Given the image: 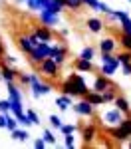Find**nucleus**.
I'll list each match as a JSON object with an SVG mask.
<instances>
[{
  "label": "nucleus",
  "instance_id": "ea45409f",
  "mask_svg": "<svg viewBox=\"0 0 131 149\" xmlns=\"http://www.w3.org/2000/svg\"><path fill=\"white\" fill-rule=\"evenodd\" d=\"M82 2H83V6H87L89 10H95V12H97L99 2H101V0H82Z\"/></svg>",
  "mask_w": 131,
  "mask_h": 149
},
{
  "label": "nucleus",
  "instance_id": "a19ab883",
  "mask_svg": "<svg viewBox=\"0 0 131 149\" xmlns=\"http://www.w3.org/2000/svg\"><path fill=\"white\" fill-rule=\"evenodd\" d=\"M26 113H28V117H30V121H32L34 125H40V115L36 113L34 109H26Z\"/></svg>",
  "mask_w": 131,
  "mask_h": 149
},
{
  "label": "nucleus",
  "instance_id": "c9c22d12",
  "mask_svg": "<svg viewBox=\"0 0 131 149\" xmlns=\"http://www.w3.org/2000/svg\"><path fill=\"white\" fill-rule=\"evenodd\" d=\"M64 137V145L66 147H76V137H73V133H66V135H62Z\"/></svg>",
  "mask_w": 131,
  "mask_h": 149
},
{
  "label": "nucleus",
  "instance_id": "4468645a",
  "mask_svg": "<svg viewBox=\"0 0 131 149\" xmlns=\"http://www.w3.org/2000/svg\"><path fill=\"white\" fill-rule=\"evenodd\" d=\"M73 68H76V72H82V74H94L95 72L91 60H83V58H76L73 60Z\"/></svg>",
  "mask_w": 131,
  "mask_h": 149
},
{
  "label": "nucleus",
  "instance_id": "4be33fe9",
  "mask_svg": "<svg viewBox=\"0 0 131 149\" xmlns=\"http://www.w3.org/2000/svg\"><path fill=\"white\" fill-rule=\"evenodd\" d=\"M10 135L14 141H20V143H26L28 139H30V133H28V127H18V129H14V131H10Z\"/></svg>",
  "mask_w": 131,
  "mask_h": 149
},
{
  "label": "nucleus",
  "instance_id": "4d7b16f0",
  "mask_svg": "<svg viewBox=\"0 0 131 149\" xmlns=\"http://www.w3.org/2000/svg\"><path fill=\"white\" fill-rule=\"evenodd\" d=\"M129 2H131V0H129Z\"/></svg>",
  "mask_w": 131,
  "mask_h": 149
},
{
  "label": "nucleus",
  "instance_id": "864d4df0",
  "mask_svg": "<svg viewBox=\"0 0 131 149\" xmlns=\"http://www.w3.org/2000/svg\"><path fill=\"white\" fill-rule=\"evenodd\" d=\"M125 145H127V147H129V149H131V139H129V141H127V143H125Z\"/></svg>",
  "mask_w": 131,
  "mask_h": 149
},
{
  "label": "nucleus",
  "instance_id": "e433bc0d",
  "mask_svg": "<svg viewBox=\"0 0 131 149\" xmlns=\"http://www.w3.org/2000/svg\"><path fill=\"white\" fill-rule=\"evenodd\" d=\"M66 8H70V10H80V8H83V2L82 0H68V2H66Z\"/></svg>",
  "mask_w": 131,
  "mask_h": 149
},
{
  "label": "nucleus",
  "instance_id": "cd10ccee",
  "mask_svg": "<svg viewBox=\"0 0 131 149\" xmlns=\"http://www.w3.org/2000/svg\"><path fill=\"white\" fill-rule=\"evenodd\" d=\"M82 127L76 125V123H64V125L60 127V133L62 135H66V133H76V131H80Z\"/></svg>",
  "mask_w": 131,
  "mask_h": 149
},
{
  "label": "nucleus",
  "instance_id": "a18cd8bd",
  "mask_svg": "<svg viewBox=\"0 0 131 149\" xmlns=\"http://www.w3.org/2000/svg\"><path fill=\"white\" fill-rule=\"evenodd\" d=\"M46 145H48V143H46V139H44V137L34 139V147H36V149H44Z\"/></svg>",
  "mask_w": 131,
  "mask_h": 149
},
{
  "label": "nucleus",
  "instance_id": "5701e85b",
  "mask_svg": "<svg viewBox=\"0 0 131 149\" xmlns=\"http://www.w3.org/2000/svg\"><path fill=\"white\" fill-rule=\"evenodd\" d=\"M113 103H115V107H117V109H119L123 115H129V113H131V105H129V102H127L123 95H117Z\"/></svg>",
  "mask_w": 131,
  "mask_h": 149
},
{
  "label": "nucleus",
  "instance_id": "20e7f679",
  "mask_svg": "<svg viewBox=\"0 0 131 149\" xmlns=\"http://www.w3.org/2000/svg\"><path fill=\"white\" fill-rule=\"evenodd\" d=\"M30 76H32L30 90H32V95H34V97H42V95H48V93L52 92V86L40 80V76H38L36 72H34V74H30Z\"/></svg>",
  "mask_w": 131,
  "mask_h": 149
},
{
  "label": "nucleus",
  "instance_id": "b1692460",
  "mask_svg": "<svg viewBox=\"0 0 131 149\" xmlns=\"http://www.w3.org/2000/svg\"><path fill=\"white\" fill-rule=\"evenodd\" d=\"M18 48L22 50L24 54H30L32 50H34V44H32V40H30V36H20L18 38Z\"/></svg>",
  "mask_w": 131,
  "mask_h": 149
},
{
  "label": "nucleus",
  "instance_id": "393cba45",
  "mask_svg": "<svg viewBox=\"0 0 131 149\" xmlns=\"http://www.w3.org/2000/svg\"><path fill=\"white\" fill-rule=\"evenodd\" d=\"M117 95H119V93H117V86L113 84L111 88H107L105 92H103V100H105V103H113Z\"/></svg>",
  "mask_w": 131,
  "mask_h": 149
},
{
  "label": "nucleus",
  "instance_id": "2eb2a0df",
  "mask_svg": "<svg viewBox=\"0 0 131 149\" xmlns=\"http://www.w3.org/2000/svg\"><path fill=\"white\" fill-rule=\"evenodd\" d=\"M0 74H2V80L6 81V84H10V81H18V70L14 68V66L2 64V68H0Z\"/></svg>",
  "mask_w": 131,
  "mask_h": 149
},
{
  "label": "nucleus",
  "instance_id": "f8f14e48",
  "mask_svg": "<svg viewBox=\"0 0 131 149\" xmlns=\"http://www.w3.org/2000/svg\"><path fill=\"white\" fill-rule=\"evenodd\" d=\"M111 86H113L111 78H109V76H105V74H99V76H97V78L94 80V88H91V90H95V92H101V93H103L107 88H111Z\"/></svg>",
  "mask_w": 131,
  "mask_h": 149
},
{
  "label": "nucleus",
  "instance_id": "473e14b6",
  "mask_svg": "<svg viewBox=\"0 0 131 149\" xmlns=\"http://www.w3.org/2000/svg\"><path fill=\"white\" fill-rule=\"evenodd\" d=\"M119 127H121V129H125V131L131 135V113L129 115H123V119H121Z\"/></svg>",
  "mask_w": 131,
  "mask_h": 149
},
{
  "label": "nucleus",
  "instance_id": "bb28decb",
  "mask_svg": "<svg viewBox=\"0 0 131 149\" xmlns=\"http://www.w3.org/2000/svg\"><path fill=\"white\" fill-rule=\"evenodd\" d=\"M10 111L16 115V117H18V115H22V113H24L22 102H18V100H10Z\"/></svg>",
  "mask_w": 131,
  "mask_h": 149
},
{
  "label": "nucleus",
  "instance_id": "79ce46f5",
  "mask_svg": "<svg viewBox=\"0 0 131 149\" xmlns=\"http://www.w3.org/2000/svg\"><path fill=\"white\" fill-rule=\"evenodd\" d=\"M0 113H10V100H0Z\"/></svg>",
  "mask_w": 131,
  "mask_h": 149
},
{
  "label": "nucleus",
  "instance_id": "a878e982",
  "mask_svg": "<svg viewBox=\"0 0 131 149\" xmlns=\"http://www.w3.org/2000/svg\"><path fill=\"white\" fill-rule=\"evenodd\" d=\"M111 22L113 20H117V22H121V20H125V18H129V14H127V10H113L109 16H107Z\"/></svg>",
  "mask_w": 131,
  "mask_h": 149
},
{
  "label": "nucleus",
  "instance_id": "09e8293b",
  "mask_svg": "<svg viewBox=\"0 0 131 149\" xmlns=\"http://www.w3.org/2000/svg\"><path fill=\"white\" fill-rule=\"evenodd\" d=\"M6 113H0V129H6Z\"/></svg>",
  "mask_w": 131,
  "mask_h": 149
},
{
  "label": "nucleus",
  "instance_id": "1a4fd4ad",
  "mask_svg": "<svg viewBox=\"0 0 131 149\" xmlns=\"http://www.w3.org/2000/svg\"><path fill=\"white\" fill-rule=\"evenodd\" d=\"M101 119L105 121L107 127H113V125H119L121 123V119H123V113L119 111L117 107H113V109H105V113L101 115Z\"/></svg>",
  "mask_w": 131,
  "mask_h": 149
},
{
  "label": "nucleus",
  "instance_id": "f257e3e1",
  "mask_svg": "<svg viewBox=\"0 0 131 149\" xmlns=\"http://www.w3.org/2000/svg\"><path fill=\"white\" fill-rule=\"evenodd\" d=\"M101 74H105V76H113V74H117V70L121 68V62H119L117 54H101Z\"/></svg>",
  "mask_w": 131,
  "mask_h": 149
},
{
  "label": "nucleus",
  "instance_id": "de8ad7c7",
  "mask_svg": "<svg viewBox=\"0 0 131 149\" xmlns=\"http://www.w3.org/2000/svg\"><path fill=\"white\" fill-rule=\"evenodd\" d=\"M121 74L123 76H131V64H123L121 66Z\"/></svg>",
  "mask_w": 131,
  "mask_h": 149
},
{
  "label": "nucleus",
  "instance_id": "9d476101",
  "mask_svg": "<svg viewBox=\"0 0 131 149\" xmlns=\"http://www.w3.org/2000/svg\"><path fill=\"white\" fill-rule=\"evenodd\" d=\"M40 22L48 28H56V26H60V14H54L48 8H44V10H40Z\"/></svg>",
  "mask_w": 131,
  "mask_h": 149
},
{
  "label": "nucleus",
  "instance_id": "2f4dec72",
  "mask_svg": "<svg viewBox=\"0 0 131 149\" xmlns=\"http://www.w3.org/2000/svg\"><path fill=\"white\" fill-rule=\"evenodd\" d=\"M117 58H119V62H121V66L123 64H131V50H121L117 54Z\"/></svg>",
  "mask_w": 131,
  "mask_h": 149
},
{
  "label": "nucleus",
  "instance_id": "37998d69",
  "mask_svg": "<svg viewBox=\"0 0 131 149\" xmlns=\"http://www.w3.org/2000/svg\"><path fill=\"white\" fill-rule=\"evenodd\" d=\"M121 32H125V34H131V18H125V20H121Z\"/></svg>",
  "mask_w": 131,
  "mask_h": 149
},
{
  "label": "nucleus",
  "instance_id": "5fc2aeb1",
  "mask_svg": "<svg viewBox=\"0 0 131 149\" xmlns=\"http://www.w3.org/2000/svg\"><path fill=\"white\" fill-rule=\"evenodd\" d=\"M16 2H22V4H26V2H28V0H16Z\"/></svg>",
  "mask_w": 131,
  "mask_h": 149
},
{
  "label": "nucleus",
  "instance_id": "4c0bfd02",
  "mask_svg": "<svg viewBox=\"0 0 131 149\" xmlns=\"http://www.w3.org/2000/svg\"><path fill=\"white\" fill-rule=\"evenodd\" d=\"M48 10H50V12H54V14H60V12L64 10V6L60 4L58 0H52V2H50V6H48Z\"/></svg>",
  "mask_w": 131,
  "mask_h": 149
},
{
  "label": "nucleus",
  "instance_id": "7c9ffc66",
  "mask_svg": "<svg viewBox=\"0 0 131 149\" xmlns=\"http://www.w3.org/2000/svg\"><path fill=\"white\" fill-rule=\"evenodd\" d=\"M42 137L46 139V143H48V145H56V143H58V139H56V135L52 133V129H44Z\"/></svg>",
  "mask_w": 131,
  "mask_h": 149
},
{
  "label": "nucleus",
  "instance_id": "dca6fc26",
  "mask_svg": "<svg viewBox=\"0 0 131 149\" xmlns=\"http://www.w3.org/2000/svg\"><path fill=\"white\" fill-rule=\"evenodd\" d=\"M85 26H87V30H89L91 34H99V32L103 30L105 22H103L101 18H87V20H85Z\"/></svg>",
  "mask_w": 131,
  "mask_h": 149
},
{
  "label": "nucleus",
  "instance_id": "a211bd4d",
  "mask_svg": "<svg viewBox=\"0 0 131 149\" xmlns=\"http://www.w3.org/2000/svg\"><path fill=\"white\" fill-rule=\"evenodd\" d=\"M6 92H8V100H18V102H22V90H20V86H18L16 81L6 84Z\"/></svg>",
  "mask_w": 131,
  "mask_h": 149
},
{
  "label": "nucleus",
  "instance_id": "603ef678",
  "mask_svg": "<svg viewBox=\"0 0 131 149\" xmlns=\"http://www.w3.org/2000/svg\"><path fill=\"white\" fill-rule=\"evenodd\" d=\"M60 4H62V6H64V8H66V2H68V0H58Z\"/></svg>",
  "mask_w": 131,
  "mask_h": 149
},
{
  "label": "nucleus",
  "instance_id": "58836bf2",
  "mask_svg": "<svg viewBox=\"0 0 131 149\" xmlns=\"http://www.w3.org/2000/svg\"><path fill=\"white\" fill-rule=\"evenodd\" d=\"M18 123H20L22 127H30V125H34V123L30 121V117H28V113H26V111H24L22 115H18Z\"/></svg>",
  "mask_w": 131,
  "mask_h": 149
},
{
  "label": "nucleus",
  "instance_id": "423d86ee",
  "mask_svg": "<svg viewBox=\"0 0 131 149\" xmlns=\"http://www.w3.org/2000/svg\"><path fill=\"white\" fill-rule=\"evenodd\" d=\"M73 111L80 115V117H87V119H89V117H94L95 107H94L89 102H87L85 97H82L78 103H73Z\"/></svg>",
  "mask_w": 131,
  "mask_h": 149
},
{
  "label": "nucleus",
  "instance_id": "49530a36",
  "mask_svg": "<svg viewBox=\"0 0 131 149\" xmlns=\"http://www.w3.org/2000/svg\"><path fill=\"white\" fill-rule=\"evenodd\" d=\"M2 60H4V64H8V66H14V64H16V58L10 56V54H4Z\"/></svg>",
  "mask_w": 131,
  "mask_h": 149
},
{
  "label": "nucleus",
  "instance_id": "ddd939ff",
  "mask_svg": "<svg viewBox=\"0 0 131 149\" xmlns=\"http://www.w3.org/2000/svg\"><path fill=\"white\" fill-rule=\"evenodd\" d=\"M97 48H99V54H115L117 42L113 38H101L97 42Z\"/></svg>",
  "mask_w": 131,
  "mask_h": 149
},
{
  "label": "nucleus",
  "instance_id": "c756f323",
  "mask_svg": "<svg viewBox=\"0 0 131 149\" xmlns=\"http://www.w3.org/2000/svg\"><path fill=\"white\" fill-rule=\"evenodd\" d=\"M119 44H121V50H131V34L121 32V36H119Z\"/></svg>",
  "mask_w": 131,
  "mask_h": 149
},
{
  "label": "nucleus",
  "instance_id": "f704fd0d",
  "mask_svg": "<svg viewBox=\"0 0 131 149\" xmlns=\"http://www.w3.org/2000/svg\"><path fill=\"white\" fill-rule=\"evenodd\" d=\"M62 125H64V123H62V117H60V115H50V127H52V129H58L60 131Z\"/></svg>",
  "mask_w": 131,
  "mask_h": 149
},
{
  "label": "nucleus",
  "instance_id": "6ab92c4d",
  "mask_svg": "<svg viewBox=\"0 0 131 149\" xmlns=\"http://www.w3.org/2000/svg\"><path fill=\"white\" fill-rule=\"evenodd\" d=\"M85 100L91 103L94 107H99V105H103V103H105L103 93H101V92H95V90H89V92H87V95H85Z\"/></svg>",
  "mask_w": 131,
  "mask_h": 149
},
{
  "label": "nucleus",
  "instance_id": "0eeeda50",
  "mask_svg": "<svg viewBox=\"0 0 131 149\" xmlns=\"http://www.w3.org/2000/svg\"><path fill=\"white\" fill-rule=\"evenodd\" d=\"M107 135L113 139V141H117V143H121V145H125L127 141L131 139V135L125 131V129H121L119 125H113V127H107Z\"/></svg>",
  "mask_w": 131,
  "mask_h": 149
},
{
  "label": "nucleus",
  "instance_id": "aec40b11",
  "mask_svg": "<svg viewBox=\"0 0 131 149\" xmlns=\"http://www.w3.org/2000/svg\"><path fill=\"white\" fill-rule=\"evenodd\" d=\"M34 32H36V36L40 38V42H52V40H54L52 28H48V26H44V24H42V26H38Z\"/></svg>",
  "mask_w": 131,
  "mask_h": 149
},
{
  "label": "nucleus",
  "instance_id": "39448f33",
  "mask_svg": "<svg viewBox=\"0 0 131 149\" xmlns=\"http://www.w3.org/2000/svg\"><path fill=\"white\" fill-rule=\"evenodd\" d=\"M80 133H82V145L83 147H89L97 139V127H95V123H87V125H83L80 129Z\"/></svg>",
  "mask_w": 131,
  "mask_h": 149
},
{
  "label": "nucleus",
  "instance_id": "f03ea898",
  "mask_svg": "<svg viewBox=\"0 0 131 149\" xmlns=\"http://www.w3.org/2000/svg\"><path fill=\"white\" fill-rule=\"evenodd\" d=\"M50 54H52V44H50V42H40V44L28 54V60H30L32 64H36V66H40Z\"/></svg>",
  "mask_w": 131,
  "mask_h": 149
},
{
  "label": "nucleus",
  "instance_id": "72a5a7b5",
  "mask_svg": "<svg viewBox=\"0 0 131 149\" xmlns=\"http://www.w3.org/2000/svg\"><path fill=\"white\" fill-rule=\"evenodd\" d=\"M30 81H32V76H30V74L18 72V84H20V86H30Z\"/></svg>",
  "mask_w": 131,
  "mask_h": 149
},
{
  "label": "nucleus",
  "instance_id": "412c9836",
  "mask_svg": "<svg viewBox=\"0 0 131 149\" xmlns=\"http://www.w3.org/2000/svg\"><path fill=\"white\" fill-rule=\"evenodd\" d=\"M60 92L66 93V95H71V97H80V90H78L70 80H66V81L60 84Z\"/></svg>",
  "mask_w": 131,
  "mask_h": 149
},
{
  "label": "nucleus",
  "instance_id": "f3484780",
  "mask_svg": "<svg viewBox=\"0 0 131 149\" xmlns=\"http://www.w3.org/2000/svg\"><path fill=\"white\" fill-rule=\"evenodd\" d=\"M71 103H73V97L71 95H66V93H60L58 97H56V105H58L60 111H68L71 107Z\"/></svg>",
  "mask_w": 131,
  "mask_h": 149
},
{
  "label": "nucleus",
  "instance_id": "c85d7f7f",
  "mask_svg": "<svg viewBox=\"0 0 131 149\" xmlns=\"http://www.w3.org/2000/svg\"><path fill=\"white\" fill-rule=\"evenodd\" d=\"M78 58H83V60H94V58H95V48L94 46H85L82 52H80V56H78Z\"/></svg>",
  "mask_w": 131,
  "mask_h": 149
},
{
  "label": "nucleus",
  "instance_id": "9b49d317",
  "mask_svg": "<svg viewBox=\"0 0 131 149\" xmlns=\"http://www.w3.org/2000/svg\"><path fill=\"white\" fill-rule=\"evenodd\" d=\"M50 56L62 66V64L68 60V46H66V44H52V54H50Z\"/></svg>",
  "mask_w": 131,
  "mask_h": 149
},
{
  "label": "nucleus",
  "instance_id": "c03bdc74",
  "mask_svg": "<svg viewBox=\"0 0 131 149\" xmlns=\"http://www.w3.org/2000/svg\"><path fill=\"white\" fill-rule=\"evenodd\" d=\"M97 12H101V14H105V16H109V14L113 12V8H111V6H107L105 2H99V8H97Z\"/></svg>",
  "mask_w": 131,
  "mask_h": 149
},
{
  "label": "nucleus",
  "instance_id": "8fccbe9b",
  "mask_svg": "<svg viewBox=\"0 0 131 149\" xmlns=\"http://www.w3.org/2000/svg\"><path fill=\"white\" fill-rule=\"evenodd\" d=\"M68 34H70V30H68V28H62V30H60V36H62V38H66Z\"/></svg>",
  "mask_w": 131,
  "mask_h": 149
},
{
  "label": "nucleus",
  "instance_id": "6e6552de",
  "mask_svg": "<svg viewBox=\"0 0 131 149\" xmlns=\"http://www.w3.org/2000/svg\"><path fill=\"white\" fill-rule=\"evenodd\" d=\"M66 80H70L71 84L80 90V97H85V95H87V92H89V90H87V84H85V78L82 76V72H78V74H73V72H71Z\"/></svg>",
  "mask_w": 131,
  "mask_h": 149
},
{
  "label": "nucleus",
  "instance_id": "7ed1b4c3",
  "mask_svg": "<svg viewBox=\"0 0 131 149\" xmlns=\"http://www.w3.org/2000/svg\"><path fill=\"white\" fill-rule=\"evenodd\" d=\"M38 68H40V74H42V76H48V78H52V80L60 78V68H62V66H60L52 56H48Z\"/></svg>",
  "mask_w": 131,
  "mask_h": 149
},
{
  "label": "nucleus",
  "instance_id": "3c124183",
  "mask_svg": "<svg viewBox=\"0 0 131 149\" xmlns=\"http://www.w3.org/2000/svg\"><path fill=\"white\" fill-rule=\"evenodd\" d=\"M4 54H6V50H4V44H2V42H0V60H2V58H4Z\"/></svg>",
  "mask_w": 131,
  "mask_h": 149
},
{
  "label": "nucleus",
  "instance_id": "6e6d98bb",
  "mask_svg": "<svg viewBox=\"0 0 131 149\" xmlns=\"http://www.w3.org/2000/svg\"><path fill=\"white\" fill-rule=\"evenodd\" d=\"M0 81H2V74H0Z\"/></svg>",
  "mask_w": 131,
  "mask_h": 149
}]
</instances>
